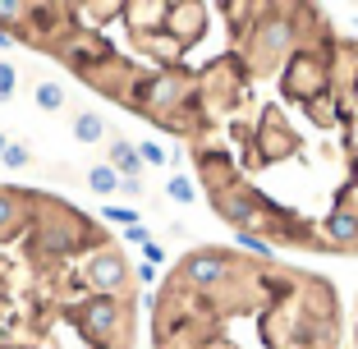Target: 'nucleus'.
<instances>
[{
  "label": "nucleus",
  "mask_w": 358,
  "mask_h": 349,
  "mask_svg": "<svg viewBox=\"0 0 358 349\" xmlns=\"http://www.w3.org/2000/svg\"><path fill=\"white\" fill-rule=\"evenodd\" d=\"M28 216H32V193L0 189V239H14L28 225Z\"/></svg>",
  "instance_id": "nucleus-3"
},
{
  "label": "nucleus",
  "mask_w": 358,
  "mask_h": 349,
  "mask_svg": "<svg viewBox=\"0 0 358 349\" xmlns=\"http://www.w3.org/2000/svg\"><path fill=\"white\" fill-rule=\"evenodd\" d=\"M179 138L243 248L358 257V37L322 5L243 0Z\"/></svg>",
  "instance_id": "nucleus-1"
},
{
  "label": "nucleus",
  "mask_w": 358,
  "mask_h": 349,
  "mask_svg": "<svg viewBox=\"0 0 358 349\" xmlns=\"http://www.w3.org/2000/svg\"><path fill=\"white\" fill-rule=\"evenodd\" d=\"M5 148H10V143H5V134H0V152H5Z\"/></svg>",
  "instance_id": "nucleus-12"
},
{
  "label": "nucleus",
  "mask_w": 358,
  "mask_h": 349,
  "mask_svg": "<svg viewBox=\"0 0 358 349\" xmlns=\"http://www.w3.org/2000/svg\"><path fill=\"white\" fill-rule=\"evenodd\" d=\"M0 161L19 170V166H28V152H23V148H5V152H0Z\"/></svg>",
  "instance_id": "nucleus-10"
},
{
  "label": "nucleus",
  "mask_w": 358,
  "mask_h": 349,
  "mask_svg": "<svg viewBox=\"0 0 358 349\" xmlns=\"http://www.w3.org/2000/svg\"><path fill=\"white\" fill-rule=\"evenodd\" d=\"M37 106L42 111H60L64 106V87L60 83H37Z\"/></svg>",
  "instance_id": "nucleus-6"
},
{
  "label": "nucleus",
  "mask_w": 358,
  "mask_h": 349,
  "mask_svg": "<svg viewBox=\"0 0 358 349\" xmlns=\"http://www.w3.org/2000/svg\"><path fill=\"white\" fill-rule=\"evenodd\" d=\"M110 161H115L110 170H124V175H134V170H138V152L129 148V143H110Z\"/></svg>",
  "instance_id": "nucleus-5"
},
{
  "label": "nucleus",
  "mask_w": 358,
  "mask_h": 349,
  "mask_svg": "<svg viewBox=\"0 0 358 349\" xmlns=\"http://www.w3.org/2000/svg\"><path fill=\"white\" fill-rule=\"evenodd\" d=\"M14 87H19V78H14V64L0 60V101H5V97H14Z\"/></svg>",
  "instance_id": "nucleus-9"
},
{
  "label": "nucleus",
  "mask_w": 358,
  "mask_h": 349,
  "mask_svg": "<svg viewBox=\"0 0 358 349\" xmlns=\"http://www.w3.org/2000/svg\"><path fill=\"white\" fill-rule=\"evenodd\" d=\"M74 134L83 138V143H101V138H106V124H101V115H92V111H83V115L74 120Z\"/></svg>",
  "instance_id": "nucleus-4"
},
{
  "label": "nucleus",
  "mask_w": 358,
  "mask_h": 349,
  "mask_svg": "<svg viewBox=\"0 0 358 349\" xmlns=\"http://www.w3.org/2000/svg\"><path fill=\"white\" fill-rule=\"evenodd\" d=\"M349 349H358V304H354V331H349Z\"/></svg>",
  "instance_id": "nucleus-11"
},
{
  "label": "nucleus",
  "mask_w": 358,
  "mask_h": 349,
  "mask_svg": "<svg viewBox=\"0 0 358 349\" xmlns=\"http://www.w3.org/2000/svg\"><path fill=\"white\" fill-rule=\"evenodd\" d=\"M23 10L28 5H14V0H0V32H14L23 23Z\"/></svg>",
  "instance_id": "nucleus-7"
},
{
  "label": "nucleus",
  "mask_w": 358,
  "mask_h": 349,
  "mask_svg": "<svg viewBox=\"0 0 358 349\" xmlns=\"http://www.w3.org/2000/svg\"><path fill=\"white\" fill-rule=\"evenodd\" d=\"M345 299L266 248L202 243L152 299V349H345Z\"/></svg>",
  "instance_id": "nucleus-2"
},
{
  "label": "nucleus",
  "mask_w": 358,
  "mask_h": 349,
  "mask_svg": "<svg viewBox=\"0 0 358 349\" xmlns=\"http://www.w3.org/2000/svg\"><path fill=\"white\" fill-rule=\"evenodd\" d=\"M87 184H92L96 193H115L120 189V180H115V170H110V166H96L92 175H87Z\"/></svg>",
  "instance_id": "nucleus-8"
}]
</instances>
